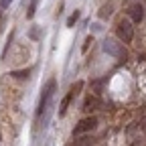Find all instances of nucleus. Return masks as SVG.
<instances>
[{
    "label": "nucleus",
    "instance_id": "obj_1",
    "mask_svg": "<svg viewBox=\"0 0 146 146\" xmlns=\"http://www.w3.org/2000/svg\"><path fill=\"white\" fill-rule=\"evenodd\" d=\"M104 51L110 53L112 57L120 59V61H126V59H128V51L124 49V43H118V41H114V39H106V41H104Z\"/></svg>",
    "mask_w": 146,
    "mask_h": 146
},
{
    "label": "nucleus",
    "instance_id": "obj_2",
    "mask_svg": "<svg viewBox=\"0 0 146 146\" xmlns=\"http://www.w3.org/2000/svg\"><path fill=\"white\" fill-rule=\"evenodd\" d=\"M118 36L124 41V43H132V39H134V27H132V23L130 21H122L118 23Z\"/></svg>",
    "mask_w": 146,
    "mask_h": 146
},
{
    "label": "nucleus",
    "instance_id": "obj_3",
    "mask_svg": "<svg viewBox=\"0 0 146 146\" xmlns=\"http://www.w3.org/2000/svg\"><path fill=\"white\" fill-rule=\"evenodd\" d=\"M53 89H55V79H51V81L47 83V87H45V91H43V96H41L39 110H36V114H39V116L45 112V108H47V104H49V100H51V96H53Z\"/></svg>",
    "mask_w": 146,
    "mask_h": 146
},
{
    "label": "nucleus",
    "instance_id": "obj_4",
    "mask_svg": "<svg viewBox=\"0 0 146 146\" xmlns=\"http://www.w3.org/2000/svg\"><path fill=\"white\" fill-rule=\"evenodd\" d=\"M96 124H98V120L94 118V116H89V118H83L77 126H75V130H73V134H83V132H91L96 128Z\"/></svg>",
    "mask_w": 146,
    "mask_h": 146
},
{
    "label": "nucleus",
    "instance_id": "obj_5",
    "mask_svg": "<svg viewBox=\"0 0 146 146\" xmlns=\"http://www.w3.org/2000/svg\"><path fill=\"white\" fill-rule=\"evenodd\" d=\"M128 14H130L132 23H142V18H144V6L140 2H136V4H132L130 8H128Z\"/></svg>",
    "mask_w": 146,
    "mask_h": 146
},
{
    "label": "nucleus",
    "instance_id": "obj_6",
    "mask_svg": "<svg viewBox=\"0 0 146 146\" xmlns=\"http://www.w3.org/2000/svg\"><path fill=\"white\" fill-rule=\"evenodd\" d=\"M98 106H100V100H98V98H91V96H89V98L85 100V104H83V108L87 110V112H91V110H98Z\"/></svg>",
    "mask_w": 146,
    "mask_h": 146
},
{
    "label": "nucleus",
    "instance_id": "obj_7",
    "mask_svg": "<svg viewBox=\"0 0 146 146\" xmlns=\"http://www.w3.org/2000/svg\"><path fill=\"white\" fill-rule=\"evenodd\" d=\"M71 98H73V94H69V96H65V98H63V102H61V108H59V116H65V112H67V106H69Z\"/></svg>",
    "mask_w": 146,
    "mask_h": 146
},
{
    "label": "nucleus",
    "instance_id": "obj_8",
    "mask_svg": "<svg viewBox=\"0 0 146 146\" xmlns=\"http://www.w3.org/2000/svg\"><path fill=\"white\" fill-rule=\"evenodd\" d=\"M36 4H39V0H31V6H29V10H27V16H29V18H33V16H35Z\"/></svg>",
    "mask_w": 146,
    "mask_h": 146
},
{
    "label": "nucleus",
    "instance_id": "obj_9",
    "mask_svg": "<svg viewBox=\"0 0 146 146\" xmlns=\"http://www.w3.org/2000/svg\"><path fill=\"white\" fill-rule=\"evenodd\" d=\"M79 21V10H75V12H73L69 18H67V27H73V25H75Z\"/></svg>",
    "mask_w": 146,
    "mask_h": 146
},
{
    "label": "nucleus",
    "instance_id": "obj_10",
    "mask_svg": "<svg viewBox=\"0 0 146 146\" xmlns=\"http://www.w3.org/2000/svg\"><path fill=\"white\" fill-rule=\"evenodd\" d=\"M110 14H112V4H106V6L100 10V18H108Z\"/></svg>",
    "mask_w": 146,
    "mask_h": 146
},
{
    "label": "nucleus",
    "instance_id": "obj_11",
    "mask_svg": "<svg viewBox=\"0 0 146 146\" xmlns=\"http://www.w3.org/2000/svg\"><path fill=\"white\" fill-rule=\"evenodd\" d=\"M12 77H16V79H27V77H29V69H27V71H16V73H12Z\"/></svg>",
    "mask_w": 146,
    "mask_h": 146
},
{
    "label": "nucleus",
    "instance_id": "obj_12",
    "mask_svg": "<svg viewBox=\"0 0 146 146\" xmlns=\"http://www.w3.org/2000/svg\"><path fill=\"white\" fill-rule=\"evenodd\" d=\"M89 43H94V39H91V36H87V39H85V43H83V51L89 49Z\"/></svg>",
    "mask_w": 146,
    "mask_h": 146
},
{
    "label": "nucleus",
    "instance_id": "obj_13",
    "mask_svg": "<svg viewBox=\"0 0 146 146\" xmlns=\"http://www.w3.org/2000/svg\"><path fill=\"white\" fill-rule=\"evenodd\" d=\"M10 2H12V0H0V6H2V8H8Z\"/></svg>",
    "mask_w": 146,
    "mask_h": 146
},
{
    "label": "nucleus",
    "instance_id": "obj_14",
    "mask_svg": "<svg viewBox=\"0 0 146 146\" xmlns=\"http://www.w3.org/2000/svg\"><path fill=\"white\" fill-rule=\"evenodd\" d=\"M31 36H33V39H39V29H36V27L31 31Z\"/></svg>",
    "mask_w": 146,
    "mask_h": 146
},
{
    "label": "nucleus",
    "instance_id": "obj_15",
    "mask_svg": "<svg viewBox=\"0 0 146 146\" xmlns=\"http://www.w3.org/2000/svg\"><path fill=\"white\" fill-rule=\"evenodd\" d=\"M140 126H142V130H144V132H146V118H144V120H142V124H140Z\"/></svg>",
    "mask_w": 146,
    "mask_h": 146
}]
</instances>
